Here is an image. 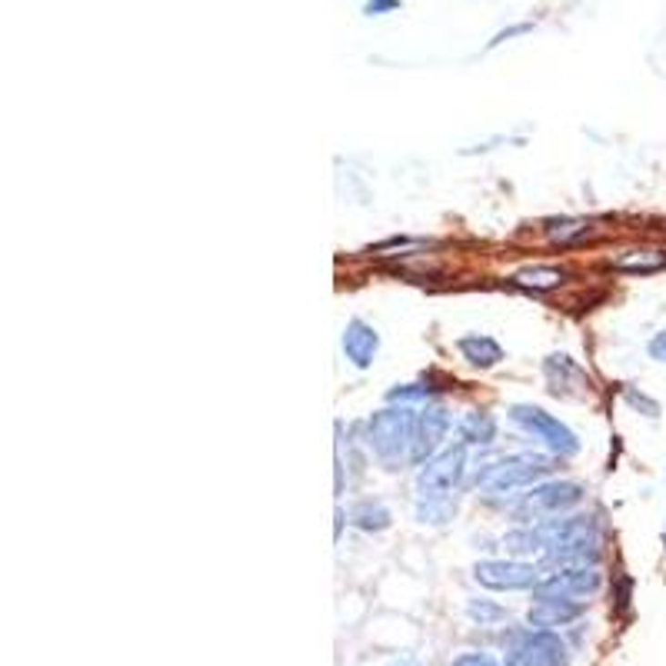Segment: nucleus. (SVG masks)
<instances>
[{
  "instance_id": "nucleus-1",
  "label": "nucleus",
  "mask_w": 666,
  "mask_h": 666,
  "mask_svg": "<svg viewBox=\"0 0 666 666\" xmlns=\"http://www.w3.org/2000/svg\"><path fill=\"white\" fill-rule=\"evenodd\" d=\"M537 530L543 537V560L550 567H573V563H597L599 530L593 517H557L540 520Z\"/></svg>"
},
{
  "instance_id": "nucleus-2",
  "label": "nucleus",
  "mask_w": 666,
  "mask_h": 666,
  "mask_svg": "<svg viewBox=\"0 0 666 666\" xmlns=\"http://www.w3.org/2000/svg\"><path fill=\"white\" fill-rule=\"evenodd\" d=\"M367 444H370V450L390 466L404 464V460H414L416 410L406 404L377 410V414L367 420Z\"/></svg>"
},
{
  "instance_id": "nucleus-3",
  "label": "nucleus",
  "mask_w": 666,
  "mask_h": 666,
  "mask_svg": "<svg viewBox=\"0 0 666 666\" xmlns=\"http://www.w3.org/2000/svg\"><path fill=\"white\" fill-rule=\"evenodd\" d=\"M553 460L543 454H513L503 456L497 464H487L480 474L474 476V483L487 493H513L523 487H533L537 480L550 476Z\"/></svg>"
},
{
  "instance_id": "nucleus-4",
  "label": "nucleus",
  "mask_w": 666,
  "mask_h": 666,
  "mask_svg": "<svg viewBox=\"0 0 666 666\" xmlns=\"http://www.w3.org/2000/svg\"><path fill=\"white\" fill-rule=\"evenodd\" d=\"M466 474V444L444 446L434 460H426L424 470L416 474V500L420 503H450L454 490L464 483Z\"/></svg>"
},
{
  "instance_id": "nucleus-5",
  "label": "nucleus",
  "mask_w": 666,
  "mask_h": 666,
  "mask_svg": "<svg viewBox=\"0 0 666 666\" xmlns=\"http://www.w3.org/2000/svg\"><path fill=\"white\" fill-rule=\"evenodd\" d=\"M579 500H583V487L579 483H570V480L537 483V487H530L520 500L513 503V517L523 523L553 520V517L570 513L573 507H579Z\"/></svg>"
},
{
  "instance_id": "nucleus-6",
  "label": "nucleus",
  "mask_w": 666,
  "mask_h": 666,
  "mask_svg": "<svg viewBox=\"0 0 666 666\" xmlns=\"http://www.w3.org/2000/svg\"><path fill=\"white\" fill-rule=\"evenodd\" d=\"M510 420L520 426L523 434H530L533 440H540L553 456H573L579 454V440L570 426L560 424L553 414H547L543 406L533 404H513L510 406Z\"/></svg>"
},
{
  "instance_id": "nucleus-7",
  "label": "nucleus",
  "mask_w": 666,
  "mask_h": 666,
  "mask_svg": "<svg viewBox=\"0 0 666 666\" xmlns=\"http://www.w3.org/2000/svg\"><path fill=\"white\" fill-rule=\"evenodd\" d=\"M599 589V570L593 563H573V567H557L540 583L533 587L537 599H573V597H589Z\"/></svg>"
},
{
  "instance_id": "nucleus-8",
  "label": "nucleus",
  "mask_w": 666,
  "mask_h": 666,
  "mask_svg": "<svg viewBox=\"0 0 666 666\" xmlns=\"http://www.w3.org/2000/svg\"><path fill=\"white\" fill-rule=\"evenodd\" d=\"M474 579L487 589L517 593V589L537 587L540 583V570L533 563H520V560H480L474 567Z\"/></svg>"
},
{
  "instance_id": "nucleus-9",
  "label": "nucleus",
  "mask_w": 666,
  "mask_h": 666,
  "mask_svg": "<svg viewBox=\"0 0 666 666\" xmlns=\"http://www.w3.org/2000/svg\"><path fill=\"white\" fill-rule=\"evenodd\" d=\"M513 666H567V643L553 630H530L517 640L513 650Z\"/></svg>"
},
{
  "instance_id": "nucleus-10",
  "label": "nucleus",
  "mask_w": 666,
  "mask_h": 666,
  "mask_svg": "<svg viewBox=\"0 0 666 666\" xmlns=\"http://www.w3.org/2000/svg\"><path fill=\"white\" fill-rule=\"evenodd\" d=\"M450 430V414L444 406H424L416 410V444H414V464L434 460L440 444Z\"/></svg>"
},
{
  "instance_id": "nucleus-11",
  "label": "nucleus",
  "mask_w": 666,
  "mask_h": 666,
  "mask_svg": "<svg viewBox=\"0 0 666 666\" xmlns=\"http://www.w3.org/2000/svg\"><path fill=\"white\" fill-rule=\"evenodd\" d=\"M340 347H343V357H347L353 367L367 370L370 364H374V357H377V350H380V333L370 327L367 320L353 317L347 327H343Z\"/></svg>"
},
{
  "instance_id": "nucleus-12",
  "label": "nucleus",
  "mask_w": 666,
  "mask_h": 666,
  "mask_svg": "<svg viewBox=\"0 0 666 666\" xmlns=\"http://www.w3.org/2000/svg\"><path fill=\"white\" fill-rule=\"evenodd\" d=\"M583 613V607L579 603H573V599H537L530 607V613H527V623H530L533 630H553V627H567V623H573V620Z\"/></svg>"
},
{
  "instance_id": "nucleus-13",
  "label": "nucleus",
  "mask_w": 666,
  "mask_h": 666,
  "mask_svg": "<svg viewBox=\"0 0 666 666\" xmlns=\"http://www.w3.org/2000/svg\"><path fill=\"white\" fill-rule=\"evenodd\" d=\"M460 353H464V360H470L474 367L487 370V367H497L503 360V347L497 343L493 337H483V333H466V337H460Z\"/></svg>"
},
{
  "instance_id": "nucleus-14",
  "label": "nucleus",
  "mask_w": 666,
  "mask_h": 666,
  "mask_svg": "<svg viewBox=\"0 0 666 666\" xmlns=\"http://www.w3.org/2000/svg\"><path fill=\"white\" fill-rule=\"evenodd\" d=\"M350 523L353 527H360V530H367V533H380V530H386L390 527V510H386L384 503L380 500H360V503H353L350 507Z\"/></svg>"
},
{
  "instance_id": "nucleus-15",
  "label": "nucleus",
  "mask_w": 666,
  "mask_h": 666,
  "mask_svg": "<svg viewBox=\"0 0 666 666\" xmlns=\"http://www.w3.org/2000/svg\"><path fill=\"white\" fill-rule=\"evenodd\" d=\"M460 440L466 446H490L497 440V420L490 414H466L460 420Z\"/></svg>"
},
{
  "instance_id": "nucleus-16",
  "label": "nucleus",
  "mask_w": 666,
  "mask_h": 666,
  "mask_svg": "<svg viewBox=\"0 0 666 666\" xmlns=\"http://www.w3.org/2000/svg\"><path fill=\"white\" fill-rule=\"evenodd\" d=\"M563 281H567V273L557 271V267H527V271H520L513 277L517 287H527V290H553L560 287Z\"/></svg>"
},
{
  "instance_id": "nucleus-17",
  "label": "nucleus",
  "mask_w": 666,
  "mask_h": 666,
  "mask_svg": "<svg viewBox=\"0 0 666 666\" xmlns=\"http://www.w3.org/2000/svg\"><path fill=\"white\" fill-rule=\"evenodd\" d=\"M503 547L507 553H517V557H527V553H543V537L537 530V523H527L520 530H510L503 537Z\"/></svg>"
},
{
  "instance_id": "nucleus-18",
  "label": "nucleus",
  "mask_w": 666,
  "mask_h": 666,
  "mask_svg": "<svg viewBox=\"0 0 666 666\" xmlns=\"http://www.w3.org/2000/svg\"><path fill=\"white\" fill-rule=\"evenodd\" d=\"M663 267H666L663 251H633L617 261V271H627V273H653V271H663Z\"/></svg>"
},
{
  "instance_id": "nucleus-19",
  "label": "nucleus",
  "mask_w": 666,
  "mask_h": 666,
  "mask_svg": "<svg viewBox=\"0 0 666 666\" xmlns=\"http://www.w3.org/2000/svg\"><path fill=\"white\" fill-rule=\"evenodd\" d=\"M466 617L474 620V623H480V627H490V623L507 620V610L490 603V599H470V603H466Z\"/></svg>"
},
{
  "instance_id": "nucleus-20",
  "label": "nucleus",
  "mask_w": 666,
  "mask_h": 666,
  "mask_svg": "<svg viewBox=\"0 0 666 666\" xmlns=\"http://www.w3.org/2000/svg\"><path fill=\"white\" fill-rule=\"evenodd\" d=\"M547 233H550V241L557 243H570L583 233H589V223L587 220H550L547 223Z\"/></svg>"
},
{
  "instance_id": "nucleus-21",
  "label": "nucleus",
  "mask_w": 666,
  "mask_h": 666,
  "mask_svg": "<svg viewBox=\"0 0 666 666\" xmlns=\"http://www.w3.org/2000/svg\"><path fill=\"white\" fill-rule=\"evenodd\" d=\"M434 396V390L430 386H424V384H404V386H394L390 394H386V400L390 404H414V400H430Z\"/></svg>"
},
{
  "instance_id": "nucleus-22",
  "label": "nucleus",
  "mask_w": 666,
  "mask_h": 666,
  "mask_svg": "<svg viewBox=\"0 0 666 666\" xmlns=\"http://www.w3.org/2000/svg\"><path fill=\"white\" fill-rule=\"evenodd\" d=\"M450 666H500V663L493 657H487V653H460Z\"/></svg>"
},
{
  "instance_id": "nucleus-23",
  "label": "nucleus",
  "mask_w": 666,
  "mask_h": 666,
  "mask_svg": "<svg viewBox=\"0 0 666 666\" xmlns=\"http://www.w3.org/2000/svg\"><path fill=\"white\" fill-rule=\"evenodd\" d=\"M650 357L660 360V364H666V330L663 333H657V337L650 340Z\"/></svg>"
},
{
  "instance_id": "nucleus-24",
  "label": "nucleus",
  "mask_w": 666,
  "mask_h": 666,
  "mask_svg": "<svg viewBox=\"0 0 666 666\" xmlns=\"http://www.w3.org/2000/svg\"><path fill=\"white\" fill-rule=\"evenodd\" d=\"M396 7H400V0H370L367 7H364V14L374 17V14H384V10H396Z\"/></svg>"
},
{
  "instance_id": "nucleus-25",
  "label": "nucleus",
  "mask_w": 666,
  "mask_h": 666,
  "mask_svg": "<svg viewBox=\"0 0 666 666\" xmlns=\"http://www.w3.org/2000/svg\"><path fill=\"white\" fill-rule=\"evenodd\" d=\"M390 666H420V663H416V660H410V657H404V660H394Z\"/></svg>"
}]
</instances>
